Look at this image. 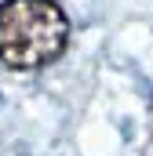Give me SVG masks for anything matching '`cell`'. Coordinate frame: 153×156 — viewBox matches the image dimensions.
I'll return each instance as SVG.
<instances>
[{"label":"cell","mask_w":153,"mask_h":156,"mask_svg":"<svg viewBox=\"0 0 153 156\" xmlns=\"http://www.w3.org/2000/svg\"><path fill=\"white\" fill-rule=\"evenodd\" d=\"M69 47V18L55 0L0 4V62L15 73H33L58 62Z\"/></svg>","instance_id":"cell-1"},{"label":"cell","mask_w":153,"mask_h":156,"mask_svg":"<svg viewBox=\"0 0 153 156\" xmlns=\"http://www.w3.org/2000/svg\"><path fill=\"white\" fill-rule=\"evenodd\" d=\"M150 131H153V109H150Z\"/></svg>","instance_id":"cell-2"}]
</instances>
